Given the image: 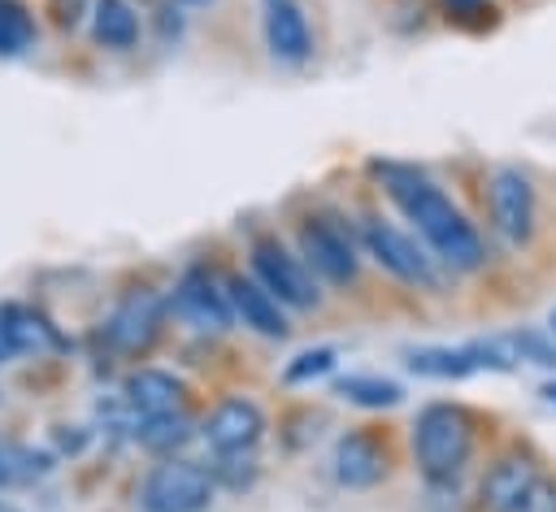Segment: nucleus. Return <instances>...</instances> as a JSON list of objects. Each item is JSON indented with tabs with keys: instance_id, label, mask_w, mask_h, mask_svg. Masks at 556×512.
Returning <instances> with one entry per match:
<instances>
[{
	"instance_id": "1",
	"label": "nucleus",
	"mask_w": 556,
	"mask_h": 512,
	"mask_svg": "<svg viewBox=\"0 0 556 512\" xmlns=\"http://www.w3.org/2000/svg\"><path fill=\"white\" fill-rule=\"evenodd\" d=\"M369 178L395 200V208L417 226L430 256L452 273H473L486 265V243L478 226L456 208V200L417 165L404 161H369Z\"/></svg>"
},
{
	"instance_id": "2",
	"label": "nucleus",
	"mask_w": 556,
	"mask_h": 512,
	"mask_svg": "<svg viewBox=\"0 0 556 512\" xmlns=\"http://www.w3.org/2000/svg\"><path fill=\"white\" fill-rule=\"evenodd\" d=\"M473 456V412L460 404H426L413 417V460L426 482H452Z\"/></svg>"
},
{
	"instance_id": "3",
	"label": "nucleus",
	"mask_w": 556,
	"mask_h": 512,
	"mask_svg": "<svg viewBox=\"0 0 556 512\" xmlns=\"http://www.w3.org/2000/svg\"><path fill=\"white\" fill-rule=\"evenodd\" d=\"M217 495L213 469L187 460V456H161L143 482H139V508L143 512H204Z\"/></svg>"
},
{
	"instance_id": "4",
	"label": "nucleus",
	"mask_w": 556,
	"mask_h": 512,
	"mask_svg": "<svg viewBox=\"0 0 556 512\" xmlns=\"http://www.w3.org/2000/svg\"><path fill=\"white\" fill-rule=\"evenodd\" d=\"M165 317H169V295H161L156 286H130L113 312L104 317V343L117 351V356H148L161 334H165Z\"/></svg>"
},
{
	"instance_id": "5",
	"label": "nucleus",
	"mask_w": 556,
	"mask_h": 512,
	"mask_svg": "<svg viewBox=\"0 0 556 512\" xmlns=\"http://www.w3.org/2000/svg\"><path fill=\"white\" fill-rule=\"evenodd\" d=\"M361 247H365V256H374L378 269H387L391 278H400L408 286H421V291H439L443 286V273H439V260L430 256V247H421L413 234L395 230L382 217H365L361 221Z\"/></svg>"
},
{
	"instance_id": "6",
	"label": "nucleus",
	"mask_w": 556,
	"mask_h": 512,
	"mask_svg": "<svg viewBox=\"0 0 556 512\" xmlns=\"http://www.w3.org/2000/svg\"><path fill=\"white\" fill-rule=\"evenodd\" d=\"M252 260V278L282 304V308H295V312H308L321 304V286L317 278L308 273V265L300 260V252H287L282 239L274 234H261L248 252Z\"/></svg>"
},
{
	"instance_id": "7",
	"label": "nucleus",
	"mask_w": 556,
	"mask_h": 512,
	"mask_svg": "<svg viewBox=\"0 0 556 512\" xmlns=\"http://www.w3.org/2000/svg\"><path fill=\"white\" fill-rule=\"evenodd\" d=\"M295 243H300V260L308 265V273L317 282H330V286H356L361 282L356 243L334 217H304L295 230Z\"/></svg>"
},
{
	"instance_id": "8",
	"label": "nucleus",
	"mask_w": 556,
	"mask_h": 512,
	"mask_svg": "<svg viewBox=\"0 0 556 512\" xmlns=\"http://www.w3.org/2000/svg\"><path fill=\"white\" fill-rule=\"evenodd\" d=\"M169 312H178L187 325L213 330V334H222V330L235 325V308H230L226 278H222L213 265H204V260H195V265H187V269L178 273L174 295H169Z\"/></svg>"
},
{
	"instance_id": "9",
	"label": "nucleus",
	"mask_w": 556,
	"mask_h": 512,
	"mask_svg": "<svg viewBox=\"0 0 556 512\" xmlns=\"http://www.w3.org/2000/svg\"><path fill=\"white\" fill-rule=\"evenodd\" d=\"M486 217L491 230L508 247H526L534 239V187L517 165H500L486 178Z\"/></svg>"
},
{
	"instance_id": "10",
	"label": "nucleus",
	"mask_w": 556,
	"mask_h": 512,
	"mask_svg": "<svg viewBox=\"0 0 556 512\" xmlns=\"http://www.w3.org/2000/svg\"><path fill=\"white\" fill-rule=\"evenodd\" d=\"M200 438H204V447H208L213 456H248V451H256V443L265 438V412H261L256 399L230 395V399H222V404L204 417Z\"/></svg>"
},
{
	"instance_id": "11",
	"label": "nucleus",
	"mask_w": 556,
	"mask_h": 512,
	"mask_svg": "<svg viewBox=\"0 0 556 512\" xmlns=\"http://www.w3.org/2000/svg\"><path fill=\"white\" fill-rule=\"evenodd\" d=\"M539 477H543V469H539V460H534L530 451L513 447V451L495 456V460L486 464L482 482H478V503H482V512H517L521 499L534 490Z\"/></svg>"
},
{
	"instance_id": "12",
	"label": "nucleus",
	"mask_w": 556,
	"mask_h": 512,
	"mask_svg": "<svg viewBox=\"0 0 556 512\" xmlns=\"http://www.w3.org/2000/svg\"><path fill=\"white\" fill-rule=\"evenodd\" d=\"M330 464H334V482L339 486L369 490V486H378L387 477L391 456H387V443L374 430H348V434H339Z\"/></svg>"
},
{
	"instance_id": "13",
	"label": "nucleus",
	"mask_w": 556,
	"mask_h": 512,
	"mask_svg": "<svg viewBox=\"0 0 556 512\" xmlns=\"http://www.w3.org/2000/svg\"><path fill=\"white\" fill-rule=\"evenodd\" d=\"M261 30L265 48L282 65H304L313 56V30L300 0H261Z\"/></svg>"
},
{
	"instance_id": "14",
	"label": "nucleus",
	"mask_w": 556,
	"mask_h": 512,
	"mask_svg": "<svg viewBox=\"0 0 556 512\" xmlns=\"http://www.w3.org/2000/svg\"><path fill=\"white\" fill-rule=\"evenodd\" d=\"M0 325L17 356H61L70 351V338L52 317H43L30 304H0Z\"/></svg>"
},
{
	"instance_id": "15",
	"label": "nucleus",
	"mask_w": 556,
	"mask_h": 512,
	"mask_svg": "<svg viewBox=\"0 0 556 512\" xmlns=\"http://www.w3.org/2000/svg\"><path fill=\"white\" fill-rule=\"evenodd\" d=\"M226 291H230V308H235V321H243L248 330H256L261 338H287L291 325H287V312L282 304L256 282V278H226Z\"/></svg>"
},
{
	"instance_id": "16",
	"label": "nucleus",
	"mask_w": 556,
	"mask_h": 512,
	"mask_svg": "<svg viewBox=\"0 0 556 512\" xmlns=\"http://www.w3.org/2000/svg\"><path fill=\"white\" fill-rule=\"evenodd\" d=\"M182 395H187V386H182V377L169 373V369H135V373H126V382H122V399H126V408H130L139 421L182 408Z\"/></svg>"
},
{
	"instance_id": "17",
	"label": "nucleus",
	"mask_w": 556,
	"mask_h": 512,
	"mask_svg": "<svg viewBox=\"0 0 556 512\" xmlns=\"http://www.w3.org/2000/svg\"><path fill=\"white\" fill-rule=\"evenodd\" d=\"M408 369L417 377L460 382L469 373H482V360H478L473 343H465V347H417V351H408Z\"/></svg>"
},
{
	"instance_id": "18",
	"label": "nucleus",
	"mask_w": 556,
	"mask_h": 512,
	"mask_svg": "<svg viewBox=\"0 0 556 512\" xmlns=\"http://www.w3.org/2000/svg\"><path fill=\"white\" fill-rule=\"evenodd\" d=\"M91 39L109 52H126L139 39V17L130 0H91Z\"/></svg>"
},
{
	"instance_id": "19",
	"label": "nucleus",
	"mask_w": 556,
	"mask_h": 512,
	"mask_svg": "<svg viewBox=\"0 0 556 512\" xmlns=\"http://www.w3.org/2000/svg\"><path fill=\"white\" fill-rule=\"evenodd\" d=\"M195 438V417L187 408H174V412H161V417H148L139 421L135 430V443L152 456H174L178 447H187Z\"/></svg>"
},
{
	"instance_id": "20",
	"label": "nucleus",
	"mask_w": 556,
	"mask_h": 512,
	"mask_svg": "<svg viewBox=\"0 0 556 512\" xmlns=\"http://www.w3.org/2000/svg\"><path fill=\"white\" fill-rule=\"evenodd\" d=\"M334 395L356 404V408L378 412V408H395L404 399V386L391 382V377H378V373H348V377L334 382Z\"/></svg>"
},
{
	"instance_id": "21",
	"label": "nucleus",
	"mask_w": 556,
	"mask_h": 512,
	"mask_svg": "<svg viewBox=\"0 0 556 512\" xmlns=\"http://www.w3.org/2000/svg\"><path fill=\"white\" fill-rule=\"evenodd\" d=\"M39 39V26H35V13L22 4V0H0V56H22L30 52Z\"/></svg>"
},
{
	"instance_id": "22",
	"label": "nucleus",
	"mask_w": 556,
	"mask_h": 512,
	"mask_svg": "<svg viewBox=\"0 0 556 512\" xmlns=\"http://www.w3.org/2000/svg\"><path fill=\"white\" fill-rule=\"evenodd\" d=\"M504 343H508V351H513L517 364L556 369V343L547 334H539V330H513V334H504Z\"/></svg>"
},
{
	"instance_id": "23",
	"label": "nucleus",
	"mask_w": 556,
	"mask_h": 512,
	"mask_svg": "<svg viewBox=\"0 0 556 512\" xmlns=\"http://www.w3.org/2000/svg\"><path fill=\"white\" fill-rule=\"evenodd\" d=\"M334 360H339V351H334V347H308V351H300V356L282 369V382H287V386L317 382V377H326V373L334 369Z\"/></svg>"
},
{
	"instance_id": "24",
	"label": "nucleus",
	"mask_w": 556,
	"mask_h": 512,
	"mask_svg": "<svg viewBox=\"0 0 556 512\" xmlns=\"http://www.w3.org/2000/svg\"><path fill=\"white\" fill-rule=\"evenodd\" d=\"M256 473H261V464L252 451L248 456H213V482H222L226 490H248L256 482Z\"/></svg>"
},
{
	"instance_id": "25",
	"label": "nucleus",
	"mask_w": 556,
	"mask_h": 512,
	"mask_svg": "<svg viewBox=\"0 0 556 512\" xmlns=\"http://www.w3.org/2000/svg\"><path fill=\"white\" fill-rule=\"evenodd\" d=\"M517 512H556V482H552V477H539L534 490L521 499Z\"/></svg>"
},
{
	"instance_id": "26",
	"label": "nucleus",
	"mask_w": 556,
	"mask_h": 512,
	"mask_svg": "<svg viewBox=\"0 0 556 512\" xmlns=\"http://www.w3.org/2000/svg\"><path fill=\"white\" fill-rule=\"evenodd\" d=\"M56 451L61 456H78L83 447H87V438H91V430H83V425H56Z\"/></svg>"
},
{
	"instance_id": "27",
	"label": "nucleus",
	"mask_w": 556,
	"mask_h": 512,
	"mask_svg": "<svg viewBox=\"0 0 556 512\" xmlns=\"http://www.w3.org/2000/svg\"><path fill=\"white\" fill-rule=\"evenodd\" d=\"M83 13H91L87 0H52V22H56L61 30H74V26L83 22Z\"/></svg>"
},
{
	"instance_id": "28",
	"label": "nucleus",
	"mask_w": 556,
	"mask_h": 512,
	"mask_svg": "<svg viewBox=\"0 0 556 512\" xmlns=\"http://www.w3.org/2000/svg\"><path fill=\"white\" fill-rule=\"evenodd\" d=\"M443 4H447V9L456 13V17H465V13H473V9L482 4V0H443Z\"/></svg>"
},
{
	"instance_id": "29",
	"label": "nucleus",
	"mask_w": 556,
	"mask_h": 512,
	"mask_svg": "<svg viewBox=\"0 0 556 512\" xmlns=\"http://www.w3.org/2000/svg\"><path fill=\"white\" fill-rule=\"evenodd\" d=\"M543 399H547V404H556V382H547V386H543Z\"/></svg>"
},
{
	"instance_id": "30",
	"label": "nucleus",
	"mask_w": 556,
	"mask_h": 512,
	"mask_svg": "<svg viewBox=\"0 0 556 512\" xmlns=\"http://www.w3.org/2000/svg\"><path fill=\"white\" fill-rule=\"evenodd\" d=\"M547 325H552V338H556V308H552V317H547Z\"/></svg>"
},
{
	"instance_id": "31",
	"label": "nucleus",
	"mask_w": 556,
	"mask_h": 512,
	"mask_svg": "<svg viewBox=\"0 0 556 512\" xmlns=\"http://www.w3.org/2000/svg\"><path fill=\"white\" fill-rule=\"evenodd\" d=\"M182 4H208V0H182Z\"/></svg>"
}]
</instances>
